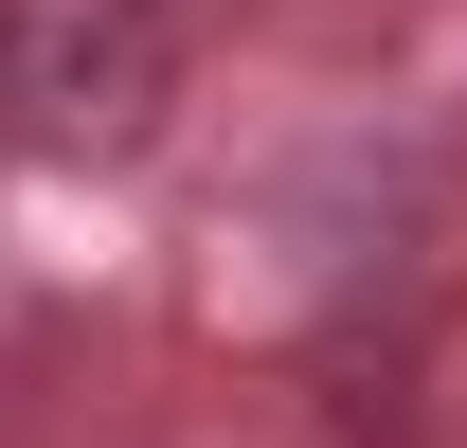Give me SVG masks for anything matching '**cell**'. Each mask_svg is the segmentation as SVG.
Returning <instances> with one entry per match:
<instances>
[{
  "instance_id": "cell-1",
  "label": "cell",
  "mask_w": 467,
  "mask_h": 448,
  "mask_svg": "<svg viewBox=\"0 0 467 448\" xmlns=\"http://www.w3.org/2000/svg\"><path fill=\"white\" fill-rule=\"evenodd\" d=\"M162 108H180L162 0H0V126L36 162H144Z\"/></svg>"
}]
</instances>
